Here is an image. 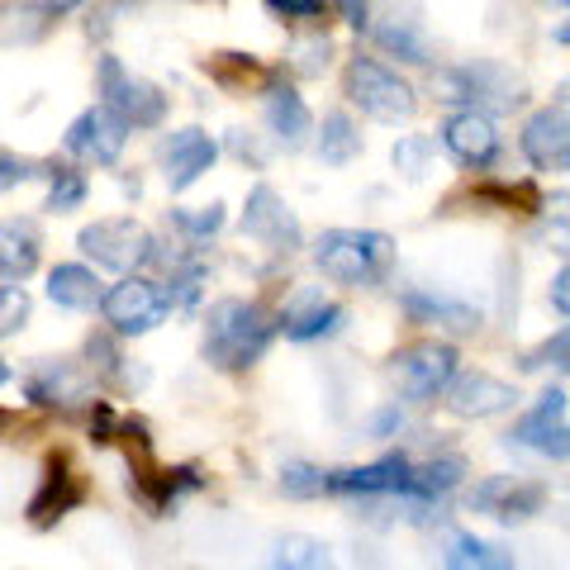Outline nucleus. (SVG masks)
<instances>
[{
	"label": "nucleus",
	"instance_id": "nucleus-35",
	"mask_svg": "<svg viewBox=\"0 0 570 570\" xmlns=\"http://www.w3.org/2000/svg\"><path fill=\"white\" fill-rule=\"evenodd\" d=\"M390 157H395V167L409 176V181H423L428 167H433V138L428 134H404L395 148H390Z\"/></svg>",
	"mask_w": 570,
	"mask_h": 570
},
{
	"label": "nucleus",
	"instance_id": "nucleus-44",
	"mask_svg": "<svg viewBox=\"0 0 570 570\" xmlns=\"http://www.w3.org/2000/svg\"><path fill=\"white\" fill-rule=\"evenodd\" d=\"M43 6H48L52 14H67V10H77V6H86V0H43Z\"/></svg>",
	"mask_w": 570,
	"mask_h": 570
},
{
	"label": "nucleus",
	"instance_id": "nucleus-3",
	"mask_svg": "<svg viewBox=\"0 0 570 570\" xmlns=\"http://www.w3.org/2000/svg\"><path fill=\"white\" fill-rule=\"evenodd\" d=\"M438 100L471 105V110H485V115H509L528 100V86L504 62H466V67H448L438 77Z\"/></svg>",
	"mask_w": 570,
	"mask_h": 570
},
{
	"label": "nucleus",
	"instance_id": "nucleus-20",
	"mask_svg": "<svg viewBox=\"0 0 570 570\" xmlns=\"http://www.w3.org/2000/svg\"><path fill=\"white\" fill-rule=\"evenodd\" d=\"M400 309L414 318V324H438V328H448L456 337L480 333V324H485V314H480L475 305H466V299H456V295H438V291H404Z\"/></svg>",
	"mask_w": 570,
	"mask_h": 570
},
{
	"label": "nucleus",
	"instance_id": "nucleus-19",
	"mask_svg": "<svg viewBox=\"0 0 570 570\" xmlns=\"http://www.w3.org/2000/svg\"><path fill=\"white\" fill-rule=\"evenodd\" d=\"M81 499H86V480L71 471L67 456H52L39 494L29 499V523H33V528H52L58 519H67V513L77 509Z\"/></svg>",
	"mask_w": 570,
	"mask_h": 570
},
{
	"label": "nucleus",
	"instance_id": "nucleus-43",
	"mask_svg": "<svg viewBox=\"0 0 570 570\" xmlns=\"http://www.w3.org/2000/svg\"><path fill=\"white\" fill-rule=\"evenodd\" d=\"M234 153H238V157H253V163H257V167L266 163V153H262V148H257V142H253V138H247L243 129H234Z\"/></svg>",
	"mask_w": 570,
	"mask_h": 570
},
{
	"label": "nucleus",
	"instance_id": "nucleus-39",
	"mask_svg": "<svg viewBox=\"0 0 570 570\" xmlns=\"http://www.w3.org/2000/svg\"><path fill=\"white\" fill-rule=\"evenodd\" d=\"M266 10L291 24H314L318 14H324V0H266Z\"/></svg>",
	"mask_w": 570,
	"mask_h": 570
},
{
	"label": "nucleus",
	"instance_id": "nucleus-40",
	"mask_svg": "<svg viewBox=\"0 0 570 570\" xmlns=\"http://www.w3.org/2000/svg\"><path fill=\"white\" fill-rule=\"evenodd\" d=\"M409 428V414L400 404H385V409H376V419H371V438H400Z\"/></svg>",
	"mask_w": 570,
	"mask_h": 570
},
{
	"label": "nucleus",
	"instance_id": "nucleus-25",
	"mask_svg": "<svg viewBox=\"0 0 570 570\" xmlns=\"http://www.w3.org/2000/svg\"><path fill=\"white\" fill-rule=\"evenodd\" d=\"M314 138V153H318V163H328V167H347L362 157V129H356V119L347 110H328L324 124H318V134Z\"/></svg>",
	"mask_w": 570,
	"mask_h": 570
},
{
	"label": "nucleus",
	"instance_id": "nucleus-22",
	"mask_svg": "<svg viewBox=\"0 0 570 570\" xmlns=\"http://www.w3.org/2000/svg\"><path fill=\"white\" fill-rule=\"evenodd\" d=\"M43 262V234L33 219H0V281H29Z\"/></svg>",
	"mask_w": 570,
	"mask_h": 570
},
{
	"label": "nucleus",
	"instance_id": "nucleus-42",
	"mask_svg": "<svg viewBox=\"0 0 570 570\" xmlns=\"http://www.w3.org/2000/svg\"><path fill=\"white\" fill-rule=\"evenodd\" d=\"M551 305H557L561 318L570 314V272H566V266L557 272V281H551Z\"/></svg>",
	"mask_w": 570,
	"mask_h": 570
},
{
	"label": "nucleus",
	"instance_id": "nucleus-27",
	"mask_svg": "<svg viewBox=\"0 0 570 570\" xmlns=\"http://www.w3.org/2000/svg\"><path fill=\"white\" fill-rule=\"evenodd\" d=\"M272 566H285V570H324L333 566V547L324 538H309V532H285L272 551Z\"/></svg>",
	"mask_w": 570,
	"mask_h": 570
},
{
	"label": "nucleus",
	"instance_id": "nucleus-29",
	"mask_svg": "<svg viewBox=\"0 0 570 570\" xmlns=\"http://www.w3.org/2000/svg\"><path fill=\"white\" fill-rule=\"evenodd\" d=\"M86 356H91V371L100 381H115V385H142L148 381V371H134L129 362H124V352L105 333H96L91 343H86Z\"/></svg>",
	"mask_w": 570,
	"mask_h": 570
},
{
	"label": "nucleus",
	"instance_id": "nucleus-26",
	"mask_svg": "<svg viewBox=\"0 0 570 570\" xmlns=\"http://www.w3.org/2000/svg\"><path fill=\"white\" fill-rule=\"evenodd\" d=\"M442 566H452V570H504V566H513V557L490 547V542L471 538V532H448V542H442Z\"/></svg>",
	"mask_w": 570,
	"mask_h": 570
},
{
	"label": "nucleus",
	"instance_id": "nucleus-31",
	"mask_svg": "<svg viewBox=\"0 0 570 570\" xmlns=\"http://www.w3.org/2000/svg\"><path fill=\"white\" fill-rule=\"evenodd\" d=\"M281 494L285 499H324L328 494V471L314 461H285L281 466Z\"/></svg>",
	"mask_w": 570,
	"mask_h": 570
},
{
	"label": "nucleus",
	"instance_id": "nucleus-14",
	"mask_svg": "<svg viewBox=\"0 0 570 570\" xmlns=\"http://www.w3.org/2000/svg\"><path fill=\"white\" fill-rule=\"evenodd\" d=\"M519 448L528 452H538L547 461H566L570 452V428H566V390H547V395L528 409V414L513 423V433H509Z\"/></svg>",
	"mask_w": 570,
	"mask_h": 570
},
{
	"label": "nucleus",
	"instance_id": "nucleus-46",
	"mask_svg": "<svg viewBox=\"0 0 570 570\" xmlns=\"http://www.w3.org/2000/svg\"><path fill=\"white\" fill-rule=\"evenodd\" d=\"M557 6H561V10H566V0H557Z\"/></svg>",
	"mask_w": 570,
	"mask_h": 570
},
{
	"label": "nucleus",
	"instance_id": "nucleus-37",
	"mask_svg": "<svg viewBox=\"0 0 570 570\" xmlns=\"http://www.w3.org/2000/svg\"><path fill=\"white\" fill-rule=\"evenodd\" d=\"M566 362H570V333H566V328H557V333H551L542 347H532L519 366H523V371H547V366L566 371Z\"/></svg>",
	"mask_w": 570,
	"mask_h": 570
},
{
	"label": "nucleus",
	"instance_id": "nucleus-34",
	"mask_svg": "<svg viewBox=\"0 0 570 570\" xmlns=\"http://www.w3.org/2000/svg\"><path fill=\"white\" fill-rule=\"evenodd\" d=\"M6 20H14V24H0V39L6 43H39L52 29V10L48 6H20V10H10Z\"/></svg>",
	"mask_w": 570,
	"mask_h": 570
},
{
	"label": "nucleus",
	"instance_id": "nucleus-8",
	"mask_svg": "<svg viewBox=\"0 0 570 570\" xmlns=\"http://www.w3.org/2000/svg\"><path fill=\"white\" fill-rule=\"evenodd\" d=\"M96 81H100V96L105 105L129 124V129H163L167 119V96L157 91L153 81L134 77V71H124V62L115 52H105L100 67H96Z\"/></svg>",
	"mask_w": 570,
	"mask_h": 570
},
{
	"label": "nucleus",
	"instance_id": "nucleus-7",
	"mask_svg": "<svg viewBox=\"0 0 570 570\" xmlns=\"http://www.w3.org/2000/svg\"><path fill=\"white\" fill-rule=\"evenodd\" d=\"M100 314H105V324H110L115 337H142L157 324H167L171 305L163 295V281H148V276L129 272L119 285L100 291Z\"/></svg>",
	"mask_w": 570,
	"mask_h": 570
},
{
	"label": "nucleus",
	"instance_id": "nucleus-11",
	"mask_svg": "<svg viewBox=\"0 0 570 570\" xmlns=\"http://www.w3.org/2000/svg\"><path fill=\"white\" fill-rule=\"evenodd\" d=\"M67 153L81 157V163H96V167H115L124 148H129V124H124L110 105H91V110H81L77 119L67 124Z\"/></svg>",
	"mask_w": 570,
	"mask_h": 570
},
{
	"label": "nucleus",
	"instance_id": "nucleus-12",
	"mask_svg": "<svg viewBox=\"0 0 570 570\" xmlns=\"http://www.w3.org/2000/svg\"><path fill=\"white\" fill-rule=\"evenodd\" d=\"M442 148H448V157L456 167L466 171H485L499 163V148H504V138H499L494 119L485 110H471V105H461L456 115H448V124H442Z\"/></svg>",
	"mask_w": 570,
	"mask_h": 570
},
{
	"label": "nucleus",
	"instance_id": "nucleus-2",
	"mask_svg": "<svg viewBox=\"0 0 570 570\" xmlns=\"http://www.w3.org/2000/svg\"><path fill=\"white\" fill-rule=\"evenodd\" d=\"M314 266L337 285H381L395 266V238L381 228H324L314 243Z\"/></svg>",
	"mask_w": 570,
	"mask_h": 570
},
{
	"label": "nucleus",
	"instance_id": "nucleus-21",
	"mask_svg": "<svg viewBox=\"0 0 570 570\" xmlns=\"http://www.w3.org/2000/svg\"><path fill=\"white\" fill-rule=\"evenodd\" d=\"M266 129H272L276 148H285V153H299L309 142L314 115H309V105H305V96H299L295 86L266 81Z\"/></svg>",
	"mask_w": 570,
	"mask_h": 570
},
{
	"label": "nucleus",
	"instance_id": "nucleus-17",
	"mask_svg": "<svg viewBox=\"0 0 570 570\" xmlns=\"http://www.w3.org/2000/svg\"><path fill=\"white\" fill-rule=\"evenodd\" d=\"M214 163H219V142L205 129H176L163 138V176L176 195L190 190Z\"/></svg>",
	"mask_w": 570,
	"mask_h": 570
},
{
	"label": "nucleus",
	"instance_id": "nucleus-16",
	"mask_svg": "<svg viewBox=\"0 0 570 570\" xmlns=\"http://www.w3.org/2000/svg\"><path fill=\"white\" fill-rule=\"evenodd\" d=\"M442 400L456 419H494V414H509L519 404V385L490 376V371H466V376H452Z\"/></svg>",
	"mask_w": 570,
	"mask_h": 570
},
{
	"label": "nucleus",
	"instance_id": "nucleus-4",
	"mask_svg": "<svg viewBox=\"0 0 570 570\" xmlns=\"http://www.w3.org/2000/svg\"><path fill=\"white\" fill-rule=\"evenodd\" d=\"M347 100L376 124H409L419 115L414 86L376 58H352L347 62Z\"/></svg>",
	"mask_w": 570,
	"mask_h": 570
},
{
	"label": "nucleus",
	"instance_id": "nucleus-13",
	"mask_svg": "<svg viewBox=\"0 0 570 570\" xmlns=\"http://www.w3.org/2000/svg\"><path fill=\"white\" fill-rule=\"evenodd\" d=\"M343 324H347V309L324 299L318 285H299L276 314V333H285L291 343H318V337L343 333Z\"/></svg>",
	"mask_w": 570,
	"mask_h": 570
},
{
	"label": "nucleus",
	"instance_id": "nucleus-24",
	"mask_svg": "<svg viewBox=\"0 0 570 570\" xmlns=\"http://www.w3.org/2000/svg\"><path fill=\"white\" fill-rule=\"evenodd\" d=\"M48 299L58 309H71V314H86L100 305V276L91 272V266L81 262H62L48 272Z\"/></svg>",
	"mask_w": 570,
	"mask_h": 570
},
{
	"label": "nucleus",
	"instance_id": "nucleus-18",
	"mask_svg": "<svg viewBox=\"0 0 570 570\" xmlns=\"http://www.w3.org/2000/svg\"><path fill=\"white\" fill-rule=\"evenodd\" d=\"M24 390H29V404H39V409H81V404H96L91 376H86L81 366H71V362H43V366H33Z\"/></svg>",
	"mask_w": 570,
	"mask_h": 570
},
{
	"label": "nucleus",
	"instance_id": "nucleus-32",
	"mask_svg": "<svg viewBox=\"0 0 570 570\" xmlns=\"http://www.w3.org/2000/svg\"><path fill=\"white\" fill-rule=\"evenodd\" d=\"M224 224H228V214H224L219 200H214V205H195V209H171V228H176V234H186L190 243L214 238Z\"/></svg>",
	"mask_w": 570,
	"mask_h": 570
},
{
	"label": "nucleus",
	"instance_id": "nucleus-6",
	"mask_svg": "<svg viewBox=\"0 0 570 570\" xmlns=\"http://www.w3.org/2000/svg\"><path fill=\"white\" fill-rule=\"evenodd\" d=\"M456 362L461 356L452 343H442V337H419V343L395 352L390 381H395L404 404H433V400H442V390H448V381L456 376Z\"/></svg>",
	"mask_w": 570,
	"mask_h": 570
},
{
	"label": "nucleus",
	"instance_id": "nucleus-33",
	"mask_svg": "<svg viewBox=\"0 0 570 570\" xmlns=\"http://www.w3.org/2000/svg\"><path fill=\"white\" fill-rule=\"evenodd\" d=\"M205 71H209V77L219 81V86H247V81L266 86V81H272V71L257 67L253 58H243V52H219V58L205 62Z\"/></svg>",
	"mask_w": 570,
	"mask_h": 570
},
{
	"label": "nucleus",
	"instance_id": "nucleus-15",
	"mask_svg": "<svg viewBox=\"0 0 570 570\" xmlns=\"http://www.w3.org/2000/svg\"><path fill=\"white\" fill-rule=\"evenodd\" d=\"M519 148H523V157H528V163L538 167V171L561 176V171L570 167V119H566V100L547 105V110H538V115H528Z\"/></svg>",
	"mask_w": 570,
	"mask_h": 570
},
{
	"label": "nucleus",
	"instance_id": "nucleus-9",
	"mask_svg": "<svg viewBox=\"0 0 570 570\" xmlns=\"http://www.w3.org/2000/svg\"><path fill=\"white\" fill-rule=\"evenodd\" d=\"M243 238H253L262 247H272V253H299L305 247V224H299V214L285 205V195L276 186L257 181L253 190H247V205H243Z\"/></svg>",
	"mask_w": 570,
	"mask_h": 570
},
{
	"label": "nucleus",
	"instance_id": "nucleus-45",
	"mask_svg": "<svg viewBox=\"0 0 570 570\" xmlns=\"http://www.w3.org/2000/svg\"><path fill=\"white\" fill-rule=\"evenodd\" d=\"M0 385H10V366L6 362H0Z\"/></svg>",
	"mask_w": 570,
	"mask_h": 570
},
{
	"label": "nucleus",
	"instance_id": "nucleus-10",
	"mask_svg": "<svg viewBox=\"0 0 570 570\" xmlns=\"http://www.w3.org/2000/svg\"><path fill=\"white\" fill-rule=\"evenodd\" d=\"M466 509L485 513L494 523H528L547 509V485L542 480H523V475H485L471 485Z\"/></svg>",
	"mask_w": 570,
	"mask_h": 570
},
{
	"label": "nucleus",
	"instance_id": "nucleus-30",
	"mask_svg": "<svg viewBox=\"0 0 570 570\" xmlns=\"http://www.w3.org/2000/svg\"><path fill=\"white\" fill-rule=\"evenodd\" d=\"M328 62H333L328 33H299V39H291V52H285V67H291L295 77H324Z\"/></svg>",
	"mask_w": 570,
	"mask_h": 570
},
{
	"label": "nucleus",
	"instance_id": "nucleus-23",
	"mask_svg": "<svg viewBox=\"0 0 570 570\" xmlns=\"http://www.w3.org/2000/svg\"><path fill=\"white\" fill-rule=\"evenodd\" d=\"M376 43L400 62H414V67L433 62V43H428V29H423V20L414 10H390L376 24Z\"/></svg>",
	"mask_w": 570,
	"mask_h": 570
},
{
	"label": "nucleus",
	"instance_id": "nucleus-28",
	"mask_svg": "<svg viewBox=\"0 0 570 570\" xmlns=\"http://www.w3.org/2000/svg\"><path fill=\"white\" fill-rule=\"evenodd\" d=\"M39 176L48 181V209H52V214L81 209V205H86V195H91L86 176H81L77 167H67V163H48V167H39Z\"/></svg>",
	"mask_w": 570,
	"mask_h": 570
},
{
	"label": "nucleus",
	"instance_id": "nucleus-36",
	"mask_svg": "<svg viewBox=\"0 0 570 570\" xmlns=\"http://www.w3.org/2000/svg\"><path fill=\"white\" fill-rule=\"evenodd\" d=\"M33 314V299L24 295V285L0 281V337H14Z\"/></svg>",
	"mask_w": 570,
	"mask_h": 570
},
{
	"label": "nucleus",
	"instance_id": "nucleus-41",
	"mask_svg": "<svg viewBox=\"0 0 570 570\" xmlns=\"http://www.w3.org/2000/svg\"><path fill=\"white\" fill-rule=\"evenodd\" d=\"M333 6L352 29H371V0H333Z\"/></svg>",
	"mask_w": 570,
	"mask_h": 570
},
{
	"label": "nucleus",
	"instance_id": "nucleus-1",
	"mask_svg": "<svg viewBox=\"0 0 570 570\" xmlns=\"http://www.w3.org/2000/svg\"><path fill=\"white\" fill-rule=\"evenodd\" d=\"M276 343V314L257 305V299H214L205 309V337H200V352L214 371H253L266 352Z\"/></svg>",
	"mask_w": 570,
	"mask_h": 570
},
{
	"label": "nucleus",
	"instance_id": "nucleus-5",
	"mask_svg": "<svg viewBox=\"0 0 570 570\" xmlns=\"http://www.w3.org/2000/svg\"><path fill=\"white\" fill-rule=\"evenodd\" d=\"M77 247L96 266H105V272H119V276L142 272V266L157 257V238L138 219H129V214H110V219L86 224L77 234Z\"/></svg>",
	"mask_w": 570,
	"mask_h": 570
},
{
	"label": "nucleus",
	"instance_id": "nucleus-38",
	"mask_svg": "<svg viewBox=\"0 0 570 570\" xmlns=\"http://www.w3.org/2000/svg\"><path fill=\"white\" fill-rule=\"evenodd\" d=\"M33 176H39V163H29V157L0 148V190H14V186L33 181Z\"/></svg>",
	"mask_w": 570,
	"mask_h": 570
}]
</instances>
